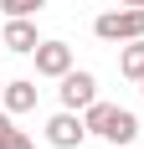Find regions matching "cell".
<instances>
[{
  "label": "cell",
  "mask_w": 144,
  "mask_h": 149,
  "mask_svg": "<svg viewBox=\"0 0 144 149\" xmlns=\"http://www.w3.org/2000/svg\"><path fill=\"white\" fill-rule=\"evenodd\" d=\"M82 118H87V134L108 139L113 149L134 144V134H139V118H134L129 108H113V103H87V108H82Z\"/></svg>",
  "instance_id": "1"
},
{
  "label": "cell",
  "mask_w": 144,
  "mask_h": 149,
  "mask_svg": "<svg viewBox=\"0 0 144 149\" xmlns=\"http://www.w3.org/2000/svg\"><path fill=\"white\" fill-rule=\"evenodd\" d=\"M93 36H98V41H134V36H144V5L103 10L98 21H93Z\"/></svg>",
  "instance_id": "2"
},
{
  "label": "cell",
  "mask_w": 144,
  "mask_h": 149,
  "mask_svg": "<svg viewBox=\"0 0 144 149\" xmlns=\"http://www.w3.org/2000/svg\"><path fill=\"white\" fill-rule=\"evenodd\" d=\"M82 139H87V118L77 113V108H62V113L46 118V144L52 149H77Z\"/></svg>",
  "instance_id": "3"
},
{
  "label": "cell",
  "mask_w": 144,
  "mask_h": 149,
  "mask_svg": "<svg viewBox=\"0 0 144 149\" xmlns=\"http://www.w3.org/2000/svg\"><path fill=\"white\" fill-rule=\"evenodd\" d=\"M57 98H62V108H77L82 113L87 103H98V77L82 72V67H72L67 77H57Z\"/></svg>",
  "instance_id": "4"
},
{
  "label": "cell",
  "mask_w": 144,
  "mask_h": 149,
  "mask_svg": "<svg viewBox=\"0 0 144 149\" xmlns=\"http://www.w3.org/2000/svg\"><path fill=\"white\" fill-rule=\"evenodd\" d=\"M0 41H5V52H15V57H31V52L41 46V36H36V15H5Z\"/></svg>",
  "instance_id": "5"
},
{
  "label": "cell",
  "mask_w": 144,
  "mask_h": 149,
  "mask_svg": "<svg viewBox=\"0 0 144 149\" xmlns=\"http://www.w3.org/2000/svg\"><path fill=\"white\" fill-rule=\"evenodd\" d=\"M31 57H36V77H67L72 72V46L67 41H41Z\"/></svg>",
  "instance_id": "6"
},
{
  "label": "cell",
  "mask_w": 144,
  "mask_h": 149,
  "mask_svg": "<svg viewBox=\"0 0 144 149\" xmlns=\"http://www.w3.org/2000/svg\"><path fill=\"white\" fill-rule=\"evenodd\" d=\"M36 82H31V77H15V82H5V93H0V108H5V113H31V108H36Z\"/></svg>",
  "instance_id": "7"
},
{
  "label": "cell",
  "mask_w": 144,
  "mask_h": 149,
  "mask_svg": "<svg viewBox=\"0 0 144 149\" xmlns=\"http://www.w3.org/2000/svg\"><path fill=\"white\" fill-rule=\"evenodd\" d=\"M118 72L134 77V82H144V36H134V41L118 46Z\"/></svg>",
  "instance_id": "8"
},
{
  "label": "cell",
  "mask_w": 144,
  "mask_h": 149,
  "mask_svg": "<svg viewBox=\"0 0 144 149\" xmlns=\"http://www.w3.org/2000/svg\"><path fill=\"white\" fill-rule=\"evenodd\" d=\"M41 5H46V0H0L5 15H41Z\"/></svg>",
  "instance_id": "9"
},
{
  "label": "cell",
  "mask_w": 144,
  "mask_h": 149,
  "mask_svg": "<svg viewBox=\"0 0 144 149\" xmlns=\"http://www.w3.org/2000/svg\"><path fill=\"white\" fill-rule=\"evenodd\" d=\"M0 149H36V144H31V134H26V129H15V123H10V129L0 134Z\"/></svg>",
  "instance_id": "10"
},
{
  "label": "cell",
  "mask_w": 144,
  "mask_h": 149,
  "mask_svg": "<svg viewBox=\"0 0 144 149\" xmlns=\"http://www.w3.org/2000/svg\"><path fill=\"white\" fill-rule=\"evenodd\" d=\"M10 118H15V113H5V108H0V134H5V129H10Z\"/></svg>",
  "instance_id": "11"
},
{
  "label": "cell",
  "mask_w": 144,
  "mask_h": 149,
  "mask_svg": "<svg viewBox=\"0 0 144 149\" xmlns=\"http://www.w3.org/2000/svg\"><path fill=\"white\" fill-rule=\"evenodd\" d=\"M118 5H144V0H118Z\"/></svg>",
  "instance_id": "12"
},
{
  "label": "cell",
  "mask_w": 144,
  "mask_h": 149,
  "mask_svg": "<svg viewBox=\"0 0 144 149\" xmlns=\"http://www.w3.org/2000/svg\"><path fill=\"white\" fill-rule=\"evenodd\" d=\"M0 93H5V82H0Z\"/></svg>",
  "instance_id": "13"
},
{
  "label": "cell",
  "mask_w": 144,
  "mask_h": 149,
  "mask_svg": "<svg viewBox=\"0 0 144 149\" xmlns=\"http://www.w3.org/2000/svg\"><path fill=\"white\" fill-rule=\"evenodd\" d=\"M124 149H134V144H124Z\"/></svg>",
  "instance_id": "14"
},
{
  "label": "cell",
  "mask_w": 144,
  "mask_h": 149,
  "mask_svg": "<svg viewBox=\"0 0 144 149\" xmlns=\"http://www.w3.org/2000/svg\"><path fill=\"white\" fill-rule=\"evenodd\" d=\"M0 46H5V41H0Z\"/></svg>",
  "instance_id": "15"
},
{
  "label": "cell",
  "mask_w": 144,
  "mask_h": 149,
  "mask_svg": "<svg viewBox=\"0 0 144 149\" xmlns=\"http://www.w3.org/2000/svg\"><path fill=\"white\" fill-rule=\"evenodd\" d=\"M139 88H144V82H139Z\"/></svg>",
  "instance_id": "16"
}]
</instances>
